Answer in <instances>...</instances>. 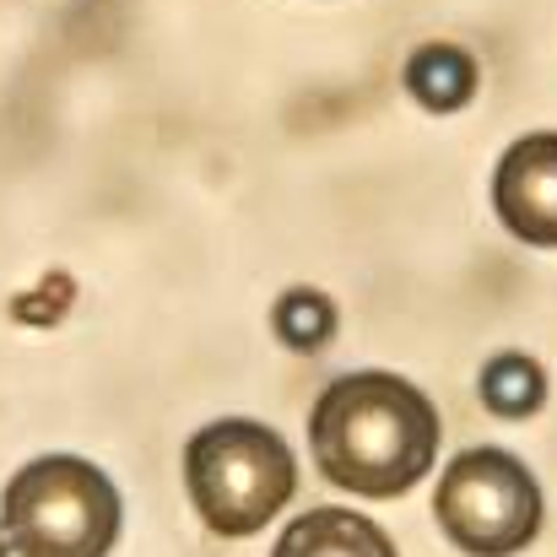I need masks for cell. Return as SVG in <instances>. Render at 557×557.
Returning a JSON list of instances; mask_svg holds the SVG:
<instances>
[{
	"label": "cell",
	"instance_id": "cell-10",
	"mask_svg": "<svg viewBox=\"0 0 557 557\" xmlns=\"http://www.w3.org/2000/svg\"><path fill=\"white\" fill-rule=\"evenodd\" d=\"M5 553H11V547H5V531H0V557H5Z\"/></svg>",
	"mask_w": 557,
	"mask_h": 557
},
{
	"label": "cell",
	"instance_id": "cell-7",
	"mask_svg": "<svg viewBox=\"0 0 557 557\" xmlns=\"http://www.w3.org/2000/svg\"><path fill=\"white\" fill-rule=\"evenodd\" d=\"M406 92L433 114H455L476 98V60L460 44H422L406 60Z\"/></svg>",
	"mask_w": 557,
	"mask_h": 557
},
{
	"label": "cell",
	"instance_id": "cell-6",
	"mask_svg": "<svg viewBox=\"0 0 557 557\" xmlns=\"http://www.w3.org/2000/svg\"><path fill=\"white\" fill-rule=\"evenodd\" d=\"M271 557H400L395 542L384 536V525H373L358 509H309L298 520H287V531L276 536Z\"/></svg>",
	"mask_w": 557,
	"mask_h": 557
},
{
	"label": "cell",
	"instance_id": "cell-1",
	"mask_svg": "<svg viewBox=\"0 0 557 557\" xmlns=\"http://www.w3.org/2000/svg\"><path fill=\"white\" fill-rule=\"evenodd\" d=\"M444 422L433 400L384 369L342 373L309 411V449L331 487L358 498H400L438 460Z\"/></svg>",
	"mask_w": 557,
	"mask_h": 557
},
{
	"label": "cell",
	"instance_id": "cell-3",
	"mask_svg": "<svg viewBox=\"0 0 557 557\" xmlns=\"http://www.w3.org/2000/svg\"><path fill=\"white\" fill-rule=\"evenodd\" d=\"M120 525L114 476L82 455H38L0 493V531L16 557H109Z\"/></svg>",
	"mask_w": 557,
	"mask_h": 557
},
{
	"label": "cell",
	"instance_id": "cell-8",
	"mask_svg": "<svg viewBox=\"0 0 557 557\" xmlns=\"http://www.w3.org/2000/svg\"><path fill=\"white\" fill-rule=\"evenodd\" d=\"M482 400L493 417H536L542 400H547V369L531 358V352H498L487 369H482Z\"/></svg>",
	"mask_w": 557,
	"mask_h": 557
},
{
	"label": "cell",
	"instance_id": "cell-5",
	"mask_svg": "<svg viewBox=\"0 0 557 557\" xmlns=\"http://www.w3.org/2000/svg\"><path fill=\"white\" fill-rule=\"evenodd\" d=\"M493 211L520 244L557 249V131H531L498 158Z\"/></svg>",
	"mask_w": 557,
	"mask_h": 557
},
{
	"label": "cell",
	"instance_id": "cell-2",
	"mask_svg": "<svg viewBox=\"0 0 557 557\" xmlns=\"http://www.w3.org/2000/svg\"><path fill=\"white\" fill-rule=\"evenodd\" d=\"M185 487L200 525L222 542H249L298 493L287 438L255 417H216L185 444Z\"/></svg>",
	"mask_w": 557,
	"mask_h": 557
},
{
	"label": "cell",
	"instance_id": "cell-9",
	"mask_svg": "<svg viewBox=\"0 0 557 557\" xmlns=\"http://www.w3.org/2000/svg\"><path fill=\"white\" fill-rule=\"evenodd\" d=\"M271 331L282 347L293 352H320L331 347L336 336V304L320 293V287H287L276 304H271Z\"/></svg>",
	"mask_w": 557,
	"mask_h": 557
},
{
	"label": "cell",
	"instance_id": "cell-4",
	"mask_svg": "<svg viewBox=\"0 0 557 557\" xmlns=\"http://www.w3.org/2000/svg\"><path fill=\"white\" fill-rule=\"evenodd\" d=\"M444 536L471 557H515L542 536L547 498L536 471L509 449H460L433 493Z\"/></svg>",
	"mask_w": 557,
	"mask_h": 557
}]
</instances>
